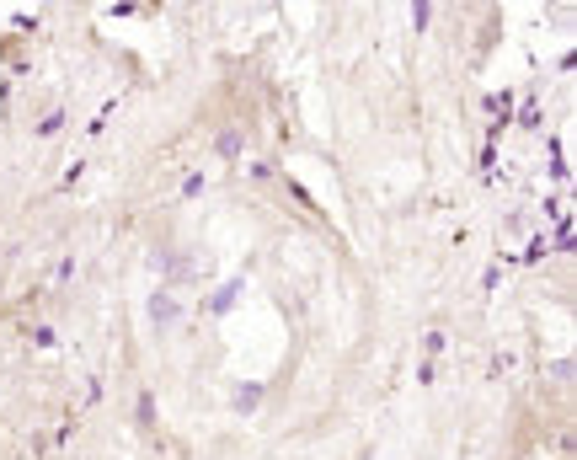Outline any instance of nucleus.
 Returning a JSON list of instances; mask_svg holds the SVG:
<instances>
[{"label":"nucleus","mask_w":577,"mask_h":460,"mask_svg":"<svg viewBox=\"0 0 577 460\" xmlns=\"http://www.w3.org/2000/svg\"><path fill=\"white\" fill-rule=\"evenodd\" d=\"M236 295H241V279H230V284L220 289V295L209 300V311H230V300H236Z\"/></svg>","instance_id":"obj_4"},{"label":"nucleus","mask_w":577,"mask_h":460,"mask_svg":"<svg viewBox=\"0 0 577 460\" xmlns=\"http://www.w3.org/2000/svg\"><path fill=\"white\" fill-rule=\"evenodd\" d=\"M59 124H65V113H49V118L38 124V134H59Z\"/></svg>","instance_id":"obj_6"},{"label":"nucleus","mask_w":577,"mask_h":460,"mask_svg":"<svg viewBox=\"0 0 577 460\" xmlns=\"http://www.w3.org/2000/svg\"><path fill=\"white\" fill-rule=\"evenodd\" d=\"M214 150H220L225 161H236V156H241V129H225L220 140H214Z\"/></svg>","instance_id":"obj_2"},{"label":"nucleus","mask_w":577,"mask_h":460,"mask_svg":"<svg viewBox=\"0 0 577 460\" xmlns=\"http://www.w3.org/2000/svg\"><path fill=\"white\" fill-rule=\"evenodd\" d=\"M150 321H155V327H171V321H177V300H171L166 289H155V295H150Z\"/></svg>","instance_id":"obj_1"},{"label":"nucleus","mask_w":577,"mask_h":460,"mask_svg":"<svg viewBox=\"0 0 577 460\" xmlns=\"http://www.w3.org/2000/svg\"><path fill=\"white\" fill-rule=\"evenodd\" d=\"M230 402H236V412H252V407L262 402V386H236V396H230Z\"/></svg>","instance_id":"obj_3"},{"label":"nucleus","mask_w":577,"mask_h":460,"mask_svg":"<svg viewBox=\"0 0 577 460\" xmlns=\"http://www.w3.org/2000/svg\"><path fill=\"white\" fill-rule=\"evenodd\" d=\"M139 423H145V428L155 423V396L150 391H139Z\"/></svg>","instance_id":"obj_5"}]
</instances>
